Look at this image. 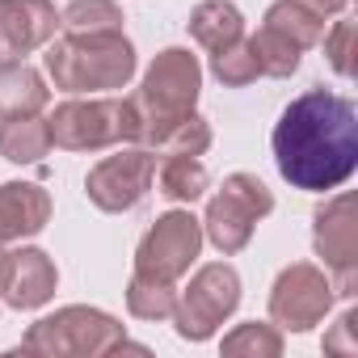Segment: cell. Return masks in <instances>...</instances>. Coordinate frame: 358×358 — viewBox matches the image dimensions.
I'll use <instances>...</instances> for the list:
<instances>
[{
    "label": "cell",
    "instance_id": "14",
    "mask_svg": "<svg viewBox=\"0 0 358 358\" xmlns=\"http://www.w3.org/2000/svg\"><path fill=\"white\" fill-rule=\"evenodd\" d=\"M55 291V266L43 249H22L13 253V270H9V282H5V299L13 308H38L47 303Z\"/></svg>",
    "mask_w": 358,
    "mask_h": 358
},
{
    "label": "cell",
    "instance_id": "17",
    "mask_svg": "<svg viewBox=\"0 0 358 358\" xmlns=\"http://www.w3.org/2000/svg\"><path fill=\"white\" fill-rule=\"evenodd\" d=\"M152 177H156L160 194L173 199V203H194V199H203V190H207V182H211V177H207V164H203L199 156H186V152H169Z\"/></svg>",
    "mask_w": 358,
    "mask_h": 358
},
{
    "label": "cell",
    "instance_id": "16",
    "mask_svg": "<svg viewBox=\"0 0 358 358\" xmlns=\"http://www.w3.org/2000/svg\"><path fill=\"white\" fill-rule=\"evenodd\" d=\"M51 89L43 85V76L17 59V64H0V114L17 118V114H38L47 106Z\"/></svg>",
    "mask_w": 358,
    "mask_h": 358
},
{
    "label": "cell",
    "instance_id": "13",
    "mask_svg": "<svg viewBox=\"0 0 358 358\" xmlns=\"http://www.w3.org/2000/svg\"><path fill=\"white\" fill-rule=\"evenodd\" d=\"M47 220H51V199L43 186H30V182L0 186V245L43 232Z\"/></svg>",
    "mask_w": 358,
    "mask_h": 358
},
{
    "label": "cell",
    "instance_id": "24",
    "mask_svg": "<svg viewBox=\"0 0 358 358\" xmlns=\"http://www.w3.org/2000/svg\"><path fill=\"white\" fill-rule=\"evenodd\" d=\"M224 350L228 354H245V350H253V354H278L282 337L274 329H266V324H241L236 333L224 337Z\"/></svg>",
    "mask_w": 358,
    "mask_h": 358
},
{
    "label": "cell",
    "instance_id": "3",
    "mask_svg": "<svg viewBox=\"0 0 358 358\" xmlns=\"http://www.w3.org/2000/svg\"><path fill=\"white\" fill-rule=\"evenodd\" d=\"M199 85H203V68L190 51L182 47H169L156 55V64L148 68L143 76V89L131 97L135 110H139V139L143 143H160V135L177 122L186 118L199 101Z\"/></svg>",
    "mask_w": 358,
    "mask_h": 358
},
{
    "label": "cell",
    "instance_id": "6",
    "mask_svg": "<svg viewBox=\"0 0 358 358\" xmlns=\"http://www.w3.org/2000/svg\"><path fill=\"white\" fill-rule=\"evenodd\" d=\"M274 211V194L257 182L253 173H232L224 190L211 199L207 207V236L224 249V253H241L257 228V220H266Z\"/></svg>",
    "mask_w": 358,
    "mask_h": 358
},
{
    "label": "cell",
    "instance_id": "25",
    "mask_svg": "<svg viewBox=\"0 0 358 358\" xmlns=\"http://www.w3.org/2000/svg\"><path fill=\"white\" fill-rule=\"evenodd\" d=\"M299 5H308L312 13H320V17H337V13H345L354 0H299Z\"/></svg>",
    "mask_w": 358,
    "mask_h": 358
},
{
    "label": "cell",
    "instance_id": "23",
    "mask_svg": "<svg viewBox=\"0 0 358 358\" xmlns=\"http://www.w3.org/2000/svg\"><path fill=\"white\" fill-rule=\"evenodd\" d=\"M354 22L350 17H337L333 22V30H324L320 34V43H324V55H329V64H333V72L337 76H354Z\"/></svg>",
    "mask_w": 358,
    "mask_h": 358
},
{
    "label": "cell",
    "instance_id": "9",
    "mask_svg": "<svg viewBox=\"0 0 358 358\" xmlns=\"http://www.w3.org/2000/svg\"><path fill=\"white\" fill-rule=\"evenodd\" d=\"M316 253L324 257L333 291L354 295V287H358V220H354L350 194H337L329 207L316 211Z\"/></svg>",
    "mask_w": 358,
    "mask_h": 358
},
{
    "label": "cell",
    "instance_id": "5",
    "mask_svg": "<svg viewBox=\"0 0 358 358\" xmlns=\"http://www.w3.org/2000/svg\"><path fill=\"white\" fill-rule=\"evenodd\" d=\"M122 341L127 337L114 316H106L97 308H64V312L38 320L22 345L34 354H110Z\"/></svg>",
    "mask_w": 358,
    "mask_h": 358
},
{
    "label": "cell",
    "instance_id": "26",
    "mask_svg": "<svg viewBox=\"0 0 358 358\" xmlns=\"http://www.w3.org/2000/svg\"><path fill=\"white\" fill-rule=\"evenodd\" d=\"M9 270H13V253L0 249V291H5V282H9Z\"/></svg>",
    "mask_w": 358,
    "mask_h": 358
},
{
    "label": "cell",
    "instance_id": "19",
    "mask_svg": "<svg viewBox=\"0 0 358 358\" xmlns=\"http://www.w3.org/2000/svg\"><path fill=\"white\" fill-rule=\"evenodd\" d=\"M59 26L72 34H93V30H122V9L114 0H72L59 13Z\"/></svg>",
    "mask_w": 358,
    "mask_h": 358
},
{
    "label": "cell",
    "instance_id": "2",
    "mask_svg": "<svg viewBox=\"0 0 358 358\" xmlns=\"http://www.w3.org/2000/svg\"><path fill=\"white\" fill-rule=\"evenodd\" d=\"M47 72L64 93H106L122 89L135 76V47L122 30H93V34H64L47 51Z\"/></svg>",
    "mask_w": 358,
    "mask_h": 358
},
{
    "label": "cell",
    "instance_id": "7",
    "mask_svg": "<svg viewBox=\"0 0 358 358\" xmlns=\"http://www.w3.org/2000/svg\"><path fill=\"white\" fill-rule=\"evenodd\" d=\"M241 303V278L232 266L215 262V266H203L194 274V282L186 287V295L173 303V320H177V333L190 337V341H203L211 337Z\"/></svg>",
    "mask_w": 358,
    "mask_h": 358
},
{
    "label": "cell",
    "instance_id": "21",
    "mask_svg": "<svg viewBox=\"0 0 358 358\" xmlns=\"http://www.w3.org/2000/svg\"><path fill=\"white\" fill-rule=\"evenodd\" d=\"M207 143H211V127L190 110L186 118H177L164 135H160V143H156V152L160 156H169V152H186V156H203L207 152Z\"/></svg>",
    "mask_w": 358,
    "mask_h": 358
},
{
    "label": "cell",
    "instance_id": "10",
    "mask_svg": "<svg viewBox=\"0 0 358 358\" xmlns=\"http://www.w3.org/2000/svg\"><path fill=\"white\" fill-rule=\"evenodd\" d=\"M152 173H156V156L143 148H131V152L97 160L85 177V190L101 211H131L143 203V194L152 186Z\"/></svg>",
    "mask_w": 358,
    "mask_h": 358
},
{
    "label": "cell",
    "instance_id": "11",
    "mask_svg": "<svg viewBox=\"0 0 358 358\" xmlns=\"http://www.w3.org/2000/svg\"><path fill=\"white\" fill-rule=\"evenodd\" d=\"M329 303H333V282H329V274H320L316 266L299 262V266H291V270L278 274L274 295H270V316H274L282 329L303 333V329H312V324L324 320Z\"/></svg>",
    "mask_w": 358,
    "mask_h": 358
},
{
    "label": "cell",
    "instance_id": "15",
    "mask_svg": "<svg viewBox=\"0 0 358 358\" xmlns=\"http://www.w3.org/2000/svg\"><path fill=\"white\" fill-rule=\"evenodd\" d=\"M190 34L199 47H207L211 55L232 47L236 38H245V17L232 0H203V5L190 13Z\"/></svg>",
    "mask_w": 358,
    "mask_h": 358
},
{
    "label": "cell",
    "instance_id": "4",
    "mask_svg": "<svg viewBox=\"0 0 358 358\" xmlns=\"http://www.w3.org/2000/svg\"><path fill=\"white\" fill-rule=\"evenodd\" d=\"M51 148L68 152H101L110 143H135L139 139V110L131 97H89V101H64L51 118Z\"/></svg>",
    "mask_w": 358,
    "mask_h": 358
},
{
    "label": "cell",
    "instance_id": "8",
    "mask_svg": "<svg viewBox=\"0 0 358 358\" xmlns=\"http://www.w3.org/2000/svg\"><path fill=\"white\" fill-rule=\"evenodd\" d=\"M203 249V224L190 211H169L135 249V274L152 282H177Z\"/></svg>",
    "mask_w": 358,
    "mask_h": 358
},
{
    "label": "cell",
    "instance_id": "22",
    "mask_svg": "<svg viewBox=\"0 0 358 358\" xmlns=\"http://www.w3.org/2000/svg\"><path fill=\"white\" fill-rule=\"evenodd\" d=\"M127 303H131V312L139 316V320H164V316H173V303H177V295L169 291V282H152V278H131V291H127Z\"/></svg>",
    "mask_w": 358,
    "mask_h": 358
},
{
    "label": "cell",
    "instance_id": "20",
    "mask_svg": "<svg viewBox=\"0 0 358 358\" xmlns=\"http://www.w3.org/2000/svg\"><path fill=\"white\" fill-rule=\"evenodd\" d=\"M211 68H215V76H220L224 85H232V89H241V85H249V80H257V76H262V68H257V55H253L249 38H236L232 47L215 51V55H211Z\"/></svg>",
    "mask_w": 358,
    "mask_h": 358
},
{
    "label": "cell",
    "instance_id": "18",
    "mask_svg": "<svg viewBox=\"0 0 358 358\" xmlns=\"http://www.w3.org/2000/svg\"><path fill=\"white\" fill-rule=\"evenodd\" d=\"M51 152V127L47 118L34 114H17L0 127V156L13 160V164H34Z\"/></svg>",
    "mask_w": 358,
    "mask_h": 358
},
{
    "label": "cell",
    "instance_id": "12",
    "mask_svg": "<svg viewBox=\"0 0 358 358\" xmlns=\"http://www.w3.org/2000/svg\"><path fill=\"white\" fill-rule=\"evenodd\" d=\"M59 13L51 0H0V64H17L55 38Z\"/></svg>",
    "mask_w": 358,
    "mask_h": 358
},
{
    "label": "cell",
    "instance_id": "1",
    "mask_svg": "<svg viewBox=\"0 0 358 358\" xmlns=\"http://www.w3.org/2000/svg\"><path fill=\"white\" fill-rule=\"evenodd\" d=\"M274 160L295 190H337L358 164V114L350 97L308 89L274 127Z\"/></svg>",
    "mask_w": 358,
    "mask_h": 358
}]
</instances>
